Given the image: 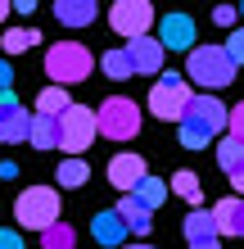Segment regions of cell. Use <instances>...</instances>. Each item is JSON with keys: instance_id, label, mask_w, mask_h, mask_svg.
Masks as SVG:
<instances>
[{"instance_id": "obj_1", "label": "cell", "mask_w": 244, "mask_h": 249, "mask_svg": "<svg viewBox=\"0 0 244 249\" xmlns=\"http://www.w3.org/2000/svg\"><path fill=\"white\" fill-rule=\"evenodd\" d=\"M231 127V109L222 105L217 95H195L190 100V109L181 113V123H177V136L185 150H204V145L217 136V131Z\"/></svg>"}, {"instance_id": "obj_2", "label": "cell", "mask_w": 244, "mask_h": 249, "mask_svg": "<svg viewBox=\"0 0 244 249\" xmlns=\"http://www.w3.org/2000/svg\"><path fill=\"white\" fill-rule=\"evenodd\" d=\"M95 68V54L81 46V41H54L46 50V72H50V86H73V82H86Z\"/></svg>"}, {"instance_id": "obj_3", "label": "cell", "mask_w": 244, "mask_h": 249, "mask_svg": "<svg viewBox=\"0 0 244 249\" xmlns=\"http://www.w3.org/2000/svg\"><path fill=\"white\" fill-rule=\"evenodd\" d=\"M185 82L204 86V91H222V86L235 82V64L222 46H195L190 59H185Z\"/></svg>"}, {"instance_id": "obj_4", "label": "cell", "mask_w": 244, "mask_h": 249, "mask_svg": "<svg viewBox=\"0 0 244 249\" xmlns=\"http://www.w3.org/2000/svg\"><path fill=\"white\" fill-rule=\"evenodd\" d=\"M190 82L185 72H159L154 77V91H149V113L163 123H181V113L190 109Z\"/></svg>"}, {"instance_id": "obj_5", "label": "cell", "mask_w": 244, "mask_h": 249, "mask_svg": "<svg viewBox=\"0 0 244 249\" xmlns=\"http://www.w3.org/2000/svg\"><path fill=\"white\" fill-rule=\"evenodd\" d=\"M14 217H18V227H27V231H50L59 222V190L27 186L18 195V204H14Z\"/></svg>"}, {"instance_id": "obj_6", "label": "cell", "mask_w": 244, "mask_h": 249, "mask_svg": "<svg viewBox=\"0 0 244 249\" xmlns=\"http://www.w3.org/2000/svg\"><path fill=\"white\" fill-rule=\"evenodd\" d=\"M95 127H99V136H109V141H131L140 131V105L127 100V95H109L104 105L95 109Z\"/></svg>"}, {"instance_id": "obj_7", "label": "cell", "mask_w": 244, "mask_h": 249, "mask_svg": "<svg viewBox=\"0 0 244 249\" xmlns=\"http://www.w3.org/2000/svg\"><path fill=\"white\" fill-rule=\"evenodd\" d=\"M99 136V127H95V113L86 109V105H73L59 118V150L68 159H81L86 150H91V141Z\"/></svg>"}, {"instance_id": "obj_8", "label": "cell", "mask_w": 244, "mask_h": 249, "mask_svg": "<svg viewBox=\"0 0 244 249\" xmlns=\"http://www.w3.org/2000/svg\"><path fill=\"white\" fill-rule=\"evenodd\" d=\"M149 23H154V9L145 0H118V5L109 9V27L118 36H127V41H140L149 32Z\"/></svg>"}, {"instance_id": "obj_9", "label": "cell", "mask_w": 244, "mask_h": 249, "mask_svg": "<svg viewBox=\"0 0 244 249\" xmlns=\"http://www.w3.org/2000/svg\"><path fill=\"white\" fill-rule=\"evenodd\" d=\"M32 131V113L18 105L14 91H0V145H18Z\"/></svg>"}, {"instance_id": "obj_10", "label": "cell", "mask_w": 244, "mask_h": 249, "mask_svg": "<svg viewBox=\"0 0 244 249\" xmlns=\"http://www.w3.org/2000/svg\"><path fill=\"white\" fill-rule=\"evenodd\" d=\"M145 177H149V172H145V159H140V154H113L109 159V181L118 186L122 195H131Z\"/></svg>"}, {"instance_id": "obj_11", "label": "cell", "mask_w": 244, "mask_h": 249, "mask_svg": "<svg viewBox=\"0 0 244 249\" xmlns=\"http://www.w3.org/2000/svg\"><path fill=\"white\" fill-rule=\"evenodd\" d=\"M163 41H154V36H140V41H131L127 46V59H131V68H136V77H145V72H154L159 77L163 72Z\"/></svg>"}, {"instance_id": "obj_12", "label": "cell", "mask_w": 244, "mask_h": 249, "mask_svg": "<svg viewBox=\"0 0 244 249\" xmlns=\"http://www.w3.org/2000/svg\"><path fill=\"white\" fill-rule=\"evenodd\" d=\"M159 36H163V50H195V18L190 14H167L159 23Z\"/></svg>"}, {"instance_id": "obj_13", "label": "cell", "mask_w": 244, "mask_h": 249, "mask_svg": "<svg viewBox=\"0 0 244 249\" xmlns=\"http://www.w3.org/2000/svg\"><path fill=\"white\" fill-rule=\"evenodd\" d=\"M212 222H217V236H244V199H240V195L217 199Z\"/></svg>"}, {"instance_id": "obj_14", "label": "cell", "mask_w": 244, "mask_h": 249, "mask_svg": "<svg viewBox=\"0 0 244 249\" xmlns=\"http://www.w3.org/2000/svg\"><path fill=\"white\" fill-rule=\"evenodd\" d=\"M91 236H95V245H104V249H122L127 227H122V217L113 213V209H104V213L91 217Z\"/></svg>"}, {"instance_id": "obj_15", "label": "cell", "mask_w": 244, "mask_h": 249, "mask_svg": "<svg viewBox=\"0 0 244 249\" xmlns=\"http://www.w3.org/2000/svg\"><path fill=\"white\" fill-rule=\"evenodd\" d=\"M122 217V227H127V236H149V227H154V213L145 209V204H136L131 195H122V204L113 209Z\"/></svg>"}, {"instance_id": "obj_16", "label": "cell", "mask_w": 244, "mask_h": 249, "mask_svg": "<svg viewBox=\"0 0 244 249\" xmlns=\"http://www.w3.org/2000/svg\"><path fill=\"white\" fill-rule=\"evenodd\" d=\"M181 231H185V240H190V245L217 240V222H212V209H190V213H185V222H181Z\"/></svg>"}, {"instance_id": "obj_17", "label": "cell", "mask_w": 244, "mask_h": 249, "mask_svg": "<svg viewBox=\"0 0 244 249\" xmlns=\"http://www.w3.org/2000/svg\"><path fill=\"white\" fill-rule=\"evenodd\" d=\"M54 18L64 27H91L95 23V5L91 0H59V5H54Z\"/></svg>"}, {"instance_id": "obj_18", "label": "cell", "mask_w": 244, "mask_h": 249, "mask_svg": "<svg viewBox=\"0 0 244 249\" xmlns=\"http://www.w3.org/2000/svg\"><path fill=\"white\" fill-rule=\"evenodd\" d=\"M27 145H36V150H59V118L32 113V131H27Z\"/></svg>"}, {"instance_id": "obj_19", "label": "cell", "mask_w": 244, "mask_h": 249, "mask_svg": "<svg viewBox=\"0 0 244 249\" xmlns=\"http://www.w3.org/2000/svg\"><path fill=\"white\" fill-rule=\"evenodd\" d=\"M68 109H73V100H68L64 86H46V91L36 95V113H46V118H64Z\"/></svg>"}, {"instance_id": "obj_20", "label": "cell", "mask_w": 244, "mask_h": 249, "mask_svg": "<svg viewBox=\"0 0 244 249\" xmlns=\"http://www.w3.org/2000/svg\"><path fill=\"white\" fill-rule=\"evenodd\" d=\"M217 168L226 172V177H235V172H244V141L226 136V141L217 145Z\"/></svg>"}, {"instance_id": "obj_21", "label": "cell", "mask_w": 244, "mask_h": 249, "mask_svg": "<svg viewBox=\"0 0 244 249\" xmlns=\"http://www.w3.org/2000/svg\"><path fill=\"white\" fill-rule=\"evenodd\" d=\"M172 195H181L185 204H190V209H199V199H204V181L195 177V172H172Z\"/></svg>"}, {"instance_id": "obj_22", "label": "cell", "mask_w": 244, "mask_h": 249, "mask_svg": "<svg viewBox=\"0 0 244 249\" xmlns=\"http://www.w3.org/2000/svg\"><path fill=\"white\" fill-rule=\"evenodd\" d=\"M131 199H136V204H145V209L154 213V209H163V199H167V186H163L159 177H145V181H140V186L131 190Z\"/></svg>"}, {"instance_id": "obj_23", "label": "cell", "mask_w": 244, "mask_h": 249, "mask_svg": "<svg viewBox=\"0 0 244 249\" xmlns=\"http://www.w3.org/2000/svg\"><path fill=\"white\" fill-rule=\"evenodd\" d=\"M99 68H104V77H113V82L136 77V68H131V59H127V50H109V54H99Z\"/></svg>"}, {"instance_id": "obj_24", "label": "cell", "mask_w": 244, "mask_h": 249, "mask_svg": "<svg viewBox=\"0 0 244 249\" xmlns=\"http://www.w3.org/2000/svg\"><path fill=\"white\" fill-rule=\"evenodd\" d=\"M86 181H91V163H86V159H64V163H59V186L77 190Z\"/></svg>"}, {"instance_id": "obj_25", "label": "cell", "mask_w": 244, "mask_h": 249, "mask_svg": "<svg viewBox=\"0 0 244 249\" xmlns=\"http://www.w3.org/2000/svg\"><path fill=\"white\" fill-rule=\"evenodd\" d=\"M77 245V231L68 222H54L50 231H41V249H73Z\"/></svg>"}, {"instance_id": "obj_26", "label": "cell", "mask_w": 244, "mask_h": 249, "mask_svg": "<svg viewBox=\"0 0 244 249\" xmlns=\"http://www.w3.org/2000/svg\"><path fill=\"white\" fill-rule=\"evenodd\" d=\"M0 46H5V54H23V50L36 46V32L32 27H9V32L0 36Z\"/></svg>"}, {"instance_id": "obj_27", "label": "cell", "mask_w": 244, "mask_h": 249, "mask_svg": "<svg viewBox=\"0 0 244 249\" xmlns=\"http://www.w3.org/2000/svg\"><path fill=\"white\" fill-rule=\"evenodd\" d=\"M222 50H226V54H231V64H235V68L244 64V27H235V32H231V36H226V46H222Z\"/></svg>"}, {"instance_id": "obj_28", "label": "cell", "mask_w": 244, "mask_h": 249, "mask_svg": "<svg viewBox=\"0 0 244 249\" xmlns=\"http://www.w3.org/2000/svg\"><path fill=\"white\" fill-rule=\"evenodd\" d=\"M231 136H235V141H244V105H235V109H231Z\"/></svg>"}, {"instance_id": "obj_29", "label": "cell", "mask_w": 244, "mask_h": 249, "mask_svg": "<svg viewBox=\"0 0 244 249\" xmlns=\"http://www.w3.org/2000/svg\"><path fill=\"white\" fill-rule=\"evenodd\" d=\"M212 23H217V27H231V32H235V9H212Z\"/></svg>"}, {"instance_id": "obj_30", "label": "cell", "mask_w": 244, "mask_h": 249, "mask_svg": "<svg viewBox=\"0 0 244 249\" xmlns=\"http://www.w3.org/2000/svg\"><path fill=\"white\" fill-rule=\"evenodd\" d=\"M0 249H23V236L18 231H0Z\"/></svg>"}, {"instance_id": "obj_31", "label": "cell", "mask_w": 244, "mask_h": 249, "mask_svg": "<svg viewBox=\"0 0 244 249\" xmlns=\"http://www.w3.org/2000/svg\"><path fill=\"white\" fill-rule=\"evenodd\" d=\"M0 91H14V68L0 59Z\"/></svg>"}, {"instance_id": "obj_32", "label": "cell", "mask_w": 244, "mask_h": 249, "mask_svg": "<svg viewBox=\"0 0 244 249\" xmlns=\"http://www.w3.org/2000/svg\"><path fill=\"white\" fill-rule=\"evenodd\" d=\"M231 190H235V195L244 199V172H235V177H231Z\"/></svg>"}, {"instance_id": "obj_33", "label": "cell", "mask_w": 244, "mask_h": 249, "mask_svg": "<svg viewBox=\"0 0 244 249\" xmlns=\"http://www.w3.org/2000/svg\"><path fill=\"white\" fill-rule=\"evenodd\" d=\"M190 249H222L217 240H204V245H190Z\"/></svg>"}, {"instance_id": "obj_34", "label": "cell", "mask_w": 244, "mask_h": 249, "mask_svg": "<svg viewBox=\"0 0 244 249\" xmlns=\"http://www.w3.org/2000/svg\"><path fill=\"white\" fill-rule=\"evenodd\" d=\"M9 18V5H5V0H0V23H5Z\"/></svg>"}, {"instance_id": "obj_35", "label": "cell", "mask_w": 244, "mask_h": 249, "mask_svg": "<svg viewBox=\"0 0 244 249\" xmlns=\"http://www.w3.org/2000/svg\"><path fill=\"white\" fill-rule=\"evenodd\" d=\"M122 249H149V245H122Z\"/></svg>"}]
</instances>
